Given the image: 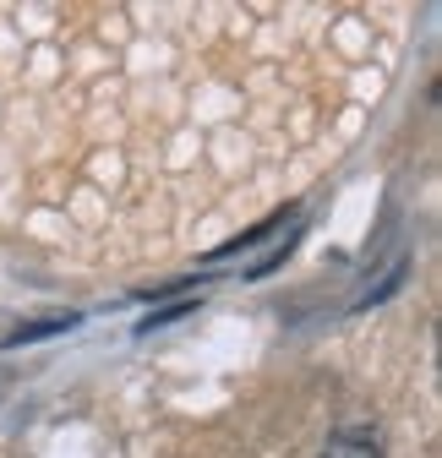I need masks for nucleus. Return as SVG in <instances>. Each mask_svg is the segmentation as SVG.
<instances>
[{
    "instance_id": "obj_2",
    "label": "nucleus",
    "mask_w": 442,
    "mask_h": 458,
    "mask_svg": "<svg viewBox=\"0 0 442 458\" xmlns=\"http://www.w3.org/2000/svg\"><path fill=\"white\" fill-rule=\"evenodd\" d=\"M186 311H191V306H170V311H153V317H148L142 327H164V322H170V317H186Z\"/></svg>"
},
{
    "instance_id": "obj_1",
    "label": "nucleus",
    "mask_w": 442,
    "mask_h": 458,
    "mask_svg": "<svg viewBox=\"0 0 442 458\" xmlns=\"http://www.w3.org/2000/svg\"><path fill=\"white\" fill-rule=\"evenodd\" d=\"M322 458H382V437L371 426H339L334 437H327Z\"/></svg>"
}]
</instances>
